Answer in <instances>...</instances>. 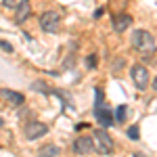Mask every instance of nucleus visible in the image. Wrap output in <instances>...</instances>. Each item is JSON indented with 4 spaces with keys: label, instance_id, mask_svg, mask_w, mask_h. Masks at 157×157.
I'll list each match as a JSON object with an SVG mask.
<instances>
[{
    "label": "nucleus",
    "instance_id": "f257e3e1",
    "mask_svg": "<svg viewBox=\"0 0 157 157\" xmlns=\"http://www.w3.org/2000/svg\"><path fill=\"white\" fill-rule=\"evenodd\" d=\"M132 46H134V50H138L140 55L149 57V55L155 52V38L151 36L149 32H145V29H136L132 34Z\"/></svg>",
    "mask_w": 157,
    "mask_h": 157
},
{
    "label": "nucleus",
    "instance_id": "f03ea898",
    "mask_svg": "<svg viewBox=\"0 0 157 157\" xmlns=\"http://www.w3.org/2000/svg\"><path fill=\"white\" fill-rule=\"evenodd\" d=\"M94 94H97V103H94V117L101 126H111L113 124V113H111V109L105 107V97H103V90L97 88L94 90Z\"/></svg>",
    "mask_w": 157,
    "mask_h": 157
},
{
    "label": "nucleus",
    "instance_id": "7ed1b4c3",
    "mask_svg": "<svg viewBox=\"0 0 157 157\" xmlns=\"http://www.w3.org/2000/svg\"><path fill=\"white\" fill-rule=\"evenodd\" d=\"M92 140H94V151L101 153V155H109V153L113 151V140H111V136H109L103 128L94 132V138H92Z\"/></svg>",
    "mask_w": 157,
    "mask_h": 157
},
{
    "label": "nucleus",
    "instance_id": "20e7f679",
    "mask_svg": "<svg viewBox=\"0 0 157 157\" xmlns=\"http://www.w3.org/2000/svg\"><path fill=\"white\" fill-rule=\"evenodd\" d=\"M59 21H61V17L57 11H46V13H42V17H40V27L44 32H48V34H55L59 29Z\"/></svg>",
    "mask_w": 157,
    "mask_h": 157
},
{
    "label": "nucleus",
    "instance_id": "39448f33",
    "mask_svg": "<svg viewBox=\"0 0 157 157\" xmlns=\"http://www.w3.org/2000/svg\"><path fill=\"white\" fill-rule=\"evenodd\" d=\"M132 80L138 90H145L149 86V71H147L145 65H134L132 67Z\"/></svg>",
    "mask_w": 157,
    "mask_h": 157
},
{
    "label": "nucleus",
    "instance_id": "423d86ee",
    "mask_svg": "<svg viewBox=\"0 0 157 157\" xmlns=\"http://www.w3.org/2000/svg\"><path fill=\"white\" fill-rule=\"evenodd\" d=\"M46 132H48V126L42 124V121H29L25 126V138L27 140H36L40 136H44Z\"/></svg>",
    "mask_w": 157,
    "mask_h": 157
},
{
    "label": "nucleus",
    "instance_id": "0eeeda50",
    "mask_svg": "<svg viewBox=\"0 0 157 157\" xmlns=\"http://www.w3.org/2000/svg\"><path fill=\"white\" fill-rule=\"evenodd\" d=\"M94 151V140L90 138V136H80V138H75V143H73V153H78V155H90Z\"/></svg>",
    "mask_w": 157,
    "mask_h": 157
},
{
    "label": "nucleus",
    "instance_id": "6e6552de",
    "mask_svg": "<svg viewBox=\"0 0 157 157\" xmlns=\"http://www.w3.org/2000/svg\"><path fill=\"white\" fill-rule=\"evenodd\" d=\"M132 25V17L128 15V13H120V15H113V29L121 34V32H126L128 27Z\"/></svg>",
    "mask_w": 157,
    "mask_h": 157
},
{
    "label": "nucleus",
    "instance_id": "1a4fd4ad",
    "mask_svg": "<svg viewBox=\"0 0 157 157\" xmlns=\"http://www.w3.org/2000/svg\"><path fill=\"white\" fill-rule=\"evenodd\" d=\"M0 97L4 98L6 103H11V105H23V101H25L21 92L11 90V88H2V90H0Z\"/></svg>",
    "mask_w": 157,
    "mask_h": 157
},
{
    "label": "nucleus",
    "instance_id": "9d476101",
    "mask_svg": "<svg viewBox=\"0 0 157 157\" xmlns=\"http://www.w3.org/2000/svg\"><path fill=\"white\" fill-rule=\"evenodd\" d=\"M29 15H32V11H29V4H27V2H21V4H19V6H17V13H15V19H17V21H19V23H23L25 19H27V17H29Z\"/></svg>",
    "mask_w": 157,
    "mask_h": 157
},
{
    "label": "nucleus",
    "instance_id": "9b49d317",
    "mask_svg": "<svg viewBox=\"0 0 157 157\" xmlns=\"http://www.w3.org/2000/svg\"><path fill=\"white\" fill-rule=\"evenodd\" d=\"M59 147L57 145H44V147H40L38 149V157H57L59 155Z\"/></svg>",
    "mask_w": 157,
    "mask_h": 157
},
{
    "label": "nucleus",
    "instance_id": "f8f14e48",
    "mask_svg": "<svg viewBox=\"0 0 157 157\" xmlns=\"http://www.w3.org/2000/svg\"><path fill=\"white\" fill-rule=\"evenodd\" d=\"M126 111H128V107H126V105H120V107L115 109V120L120 121V124H124V121H126Z\"/></svg>",
    "mask_w": 157,
    "mask_h": 157
},
{
    "label": "nucleus",
    "instance_id": "ddd939ff",
    "mask_svg": "<svg viewBox=\"0 0 157 157\" xmlns=\"http://www.w3.org/2000/svg\"><path fill=\"white\" fill-rule=\"evenodd\" d=\"M21 2H23V0H2V4H4L6 9H17Z\"/></svg>",
    "mask_w": 157,
    "mask_h": 157
},
{
    "label": "nucleus",
    "instance_id": "4468645a",
    "mask_svg": "<svg viewBox=\"0 0 157 157\" xmlns=\"http://www.w3.org/2000/svg\"><path fill=\"white\" fill-rule=\"evenodd\" d=\"M34 90H42V92H48L50 88L44 84V82H34Z\"/></svg>",
    "mask_w": 157,
    "mask_h": 157
},
{
    "label": "nucleus",
    "instance_id": "2eb2a0df",
    "mask_svg": "<svg viewBox=\"0 0 157 157\" xmlns=\"http://www.w3.org/2000/svg\"><path fill=\"white\" fill-rule=\"evenodd\" d=\"M128 136H130L132 140H138V126H132V128L128 130Z\"/></svg>",
    "mask_w": 157,
    "mask_h": 157
},
{
    "label": "nucleus",
    "instance_id": "dca6fc26",
    "mask_svg": "<svg viewBox=\"0 0 157 157\" xmlns=\"http://www.w3.org/2000/svg\"><path fill=\"white\" fill-rule=\"evenodd\" d=\"M86 65H88V67H97V57H94V55H90V57L86 59Z\"/></svg>",
    "mask_w": 157,
    "mask_h": 157
},
{
    "label": "nucleus",
    "instance_id": "f3484780",
    "mask_svg": "<svg viewBox=\"0 0 157 157\" xmlns=\"http://www.w3.org/2000/svg\"><path fill=\"white\" fill-rule=\"evenodd\" d=\"M0 48L6 50V52H13V46L9 44V42H4V40H0Z\"/></svg>",
    "mask_w": 157,
    "mask_h": 157
},
{
    "label": "nucleus",
    "instance_id": "a211bd4d",
    "mask_svg": "<svg viewBox=\"0 0 157 157\" xmlns=\"http://www.w3.org/2000/svg\"><path fill=\"white\" fill-rule=\"evenodd\" d=\"M153 88H155V90H157V78H155V80H153Z\"/></svg>",
    "mask_w": 157,
    "mask_h": 157
},
{
    "label": "nucleus",
    "instance_id": "6ab92c4d",
    "mask_svg": "<svg viewBox=\"0 0 157 157\" xmlns=\"http://www.w3.org/2000/svg\"><path fill=\"white\" fill-rule=\"evenodd\" d=\"M134 157H145V155L143 153H134Z\"/></svg>",
    "mask_w": 157,
    "mask_h": 157
},
{
    "label": "nucleus",
    "instance_id": "aec40b11",
    "mask_svg": "<svg viewBox=\"0 0 157 157\" xmlns=\"http://www.w3.org/2000/svg\"><path fill=\"white\" fill-rule=\"evenodd\" d=\"M2 126H4V121H2V117H0V128H2Z\"/></svg>",
    "mask_w": 157,
    "mask_h": 157
}]
</instances>
